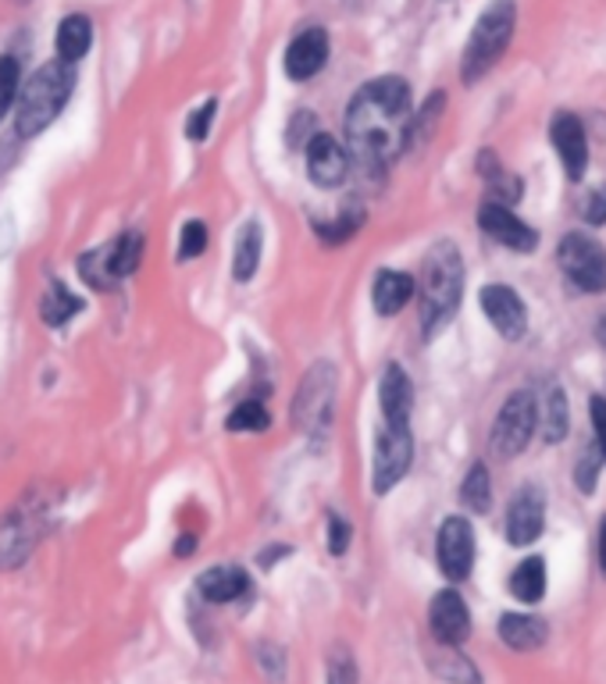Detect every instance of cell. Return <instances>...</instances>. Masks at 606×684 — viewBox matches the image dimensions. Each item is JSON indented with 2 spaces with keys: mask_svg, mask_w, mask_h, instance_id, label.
<instances>
[{
  "mask_svg": "<svg viewBox=\"0 0 606 684\" xmlns=\"http://www.w3.org/2000/svg\"><path fill=\"white\" fill-rule=\"evenodd\" d=\"M346 144L360 172H382L407 147L410 128V86L399 75L364 83L346 108Z\"/></svg>",
  "mask_w": 606,
  "mask_h": 684,
  "instance_id": "6da1fadb",
  "label": "cell"
},
{
  "mask_svg": "<svg viewBox=\"0 0 606 684\" xmlns=\"http://www.w3.org/2000/svg\"><path fill=\"white\" fill-rule=\"evenodd\" d=\"M415 293L421 307V335L424 339H435V335L454 321L460 296H463V261H460L457 242L443 239L424 253Z\"/></svg>",
  "mask_w": 606,
  "mask_h": 684,
  "instance_id": "7a4b0ae2",
  "label": "cell"
},
{
  "mask_svg": "<svg viewBox=\"0 0 606 684\" xmlns=\"http://www.w3.org/2000/svg\"><path fill=\"white\" fill-rule=\"evenodd\" d=\"M72 89H75V64L50 61L44 69H36L33 79L22 83V89H18L15 133L22 139L40 136L44 128L64 111V104L72 100Z\"/></svg>",
  "mask_w": 606,
  "mask_h": 684,
  "instance_id": "3957f363",
  "label": "cell"
},
{
  "mask_svg": "<svg viewBox=\"0 0 606 684\" xmlns=\"http://www.w3.org/2000/svg\"><path fill=\"white\" fill-rule=\"evenodd\" d=\"M514 25H518V4H514V0H493V4L482 11L460 58L463 83L468 86L479 83L482 75L496 69V61L507 54V47L514 40Z\"/></svg>",
  "mask_w": 606,
  "mask_h": 684,
  "instance_id": "277c9868",
  "label": "cell"
},
{
  "mask_svg": "<svg viewBox=\"0 0 606 684\" xmlns=\"http://www.w3.org/2000/svg\"><path fill=\"white\" fill-rule=\"evenodd\" d=\"M415 460V435L410 424H382L375 438V457H371V488L379 496L393 493L396 482L410 471Z\"/></svg>",
  "mask_w": 606,
  "mask_h": 684,
  "instance_id": "5b68a950",
  "label": "cell"
},
{
  "mask_svg": "<svg viewBox=\"0 0 606 684\" xmlns=\"http://www.w3.org/2000/svg\"><path fill=\"white\" fill-rule=\"evenodd\" d=\"M535 435V393H514L496 414L488 446L503 460H514Z\"/></svg>",
  "mask_w": 606,
  "mask_h": 684,
  "instance_id": "8992f818",
  "label": "cell"
},
{
  "mask_svg": "<svg viewBox=\"0 0 606 684\" xmlns=\"http://www.w3.org/2000/svg\"><path fill=\"white\" fill-rule=\"evenodd\" d=\"M557 261H560L564 275L571 278L582 293H603L606 289V250L592 236H582V232L564 236L560 250H557Z\"/></svg>",
  "mask_w": 606,
  "mask_h": 684,
  "instance_id": "52a82bcc",
  "label": "cell"
},
{
  "mask_svg": "<svg viewBox=\"0 0 606 684\" xmlns=\"http://www.w3.org/2000/svg\"><path fill=\"white\" fill-rule=\"evenodd\" d=\"M332 396H335V368L329 360H321V364L307 371L300 393H296V421H300V428L307 432L325 428L332 414Z\"/></svg>",
  "mask_w": 606,
  "mask_h": 684,
  "instance_id": "ba28073f",
  "label": "cell"
},
{
  "mask_svg": "<svg viewBox=\"0 0 606 684\" xmlns=\"http://www.w3.org/2000/svg\"><path fill=\"white\" fill-rule=\"evenodd\" d=\"M44 502L33 499V510H11V518L0 521V567H15L25 560V552L44 532Z\"/></svg>",
  "mask_w": 606,
  "mask_h": 684,
  "instance_id": "9c48e42d",
  "label": "cell"
},
{
  "mask_svg": "<svg viewBox=\"0 0 606 684\" xmlns=\"http://www.w3.org/2000/svg\"><path fill=\"white\" fill-rule=\"evenodd\" d=\"M435 552H440V571L449 581H463L474 567V532L463 518H446L435 538Z\"/></svg>",
  "mask_w": 606,
  "mask_h": 684,
  "instance_id": "30bf717a",
  "label": "cell"
},
{
  "mask_svg": "<svg viewBox=\"0 0 606 684\" xmlns=\"http://www.w3.org/2000/svg\"><path fill=\"white\" fill-rule=\"evenodd\" d=\"M307 175H311V183L321 189L343 186L346 175H350V153L343 150L339 139L314 133L307 139Z\"/></svg>",
  "mask_w": 606,
  "mask_h": 684,
  "instance_id": "8fae6325",
  "label": "cell"
},
{
  "mask_svg": "<svg viewBox=\"0 0 606 684\" xmlns=\"http://www.w3.org/2000/svg\"><path fill=\"white\" fill-rule=\"evenodd\" d=\"M429 624H432V635L440 645H463L471 635V613H468V602L460 599V592L454 588H443L432 596L429 606Z\"/></svg>",
  "mask_w": 606,
  "mask_h": 684,
  "instance_id": "7c38bea8",
  "label": "cell"
},
{
  "mask_svg": "<svg viewBox=\"0 0 606 684\" xmlns=\"http://www.w3.org/2000/svg\"><path fill=\"white\" fill-rule=\"evenodd\" d=\"M546 524V496L543 488L524 485L518 496L510 499L507 510V538L510 546H532V542L543 535Z\"/></svg>",
  "mask_w": 606,
  "mask_h": 684,
  "instance_id": "4fadbf2b",
  "label": "cell"
},
{
  "mask_svg": "<svg viewBox=\"0 0 606 684\" xmlns=\"http://www.w3.org/2000/svg\"><path fill=\"white\" fill-rule=\"evenodd\" d=\"M479 225L485 228L488 239L503 242L507 250H518V253H532L539 247V236L532 225H524L518 214H514L507 203H482L479 211Z\"/></svg>",
  "mask_w": 606,
  "mask_h": 684,
  "instance_id": "5bb4252c",
  "label": "cell"
},
{
  "mask_svg": "<svg viewBox=\"0 0 606 684\" xmlns=\"http://www.w3.org/2000/svg\"><path fill=\"white\" fill-rule=\"evenodd\" d=\"M482 311L485 318L493 321V328L503 335L507 343H518L524 339V332H528V314H524V303H521V296L514 293L510 286H485L482 289Z\"/></svg>",
  "mask_w": 606,
  "mask_h": 684,
  "instance_id": "9a60e30c",
  "label": "cell"
},
{
  "mask_svg": "<svg viewBox=\"0 0 606 684\" xmlns=\"http://www.w3.org/2000/svg\"><path fill=\"white\" fill-rule=\"evenodd\" d=\"M329 33L321 29V25H311V29H304L296 40L286 47V75L293 83H307L314 79V75L329 64Z\"/></svg>",
  "mask_w": 606,
  "mask_h": 684,
  "instance_id": "2e32d148",
  "label": "cell"
},
{
  "mask_svg": "<svg viewBox=\"0 0 606 684\" xmlns=\"http://www.w3.org/2000/svg\"><path fill=\"white\" fill-rule=\"evenodd\" d=\"M549 139H553L557 158L567 167V178H574L578 183V178L585 175V164H589V139H585L582 122H578L571 111H560L549 125Z\"/></svg>",
  "mask_w": 606,
  "mask_h": 684,
  "instance_id": "e0dca14e",
  "label": "cell"
},
{
  "mask_svg": "<svg viewBox=\"0 0 606 684\" xmlns=\"http://www.w3.org/2000/svg\"><path fill=\"white\" fill-rule=\"evenodd\" d=\"M379 403L385 424H410V410H415V385H410L407 371L399 364H389L379 382Z\"/></svg>",
  "mask_w": 606,
  "mask_h": 684,
  "instance_id": "ac0fdd59",
  "label": "cell"
},
{
  "mask_svg": "<svg viewBox=\"0 0 606 684\" xmlns=\"http://www.w3.org/2000/svg\"><path fill=\"white\" fill-rule=\"evenodd\" d=\"M197 592L214 606L236 602L250 592V574L243 571V567H211V571L200 574Z\"/></svg>",
  "mask_w": 606,
  "mask_h": 684,
  "instance_id": "d6986e66",
  "label": "cell"
},
{
  "mask_svg": "<svg viewBox=\"0 0 606 684\" xmlns=\"http://www.w3.org/2000/svg\"><path fill=\"white\" fill-rule=\"evenodd\" d=\"M410 300H415V278L407 271H389V268L379 271L375 286H371V303H375V311L382 318L399 314Z\"/></svg>",
  "mask_w": 606,
  "mask_h": 684,
  "instance_id": "ffe728a7",
  "label": "cell"
},
{
  "mask_svg": "<svg viewBox=\"0 0 606 684\" xmlns=\"http://www.w3.org/2000/svg\"><path fill=\"white\" fill-rule=\"evenodd\" d=\"M567 424H571V414H567V396L557 382L546 385L543 396H535V428H543L546 443H560L567 435Z\"/></svg>",
  "mask_w": 606,
  "mask_h": 684,
  "instance_id": "44dd1931",
  "label": "cell"
},
{
  "mask_svg": "<svg viewBox=\"0 0 606 684\" xmlns=\"http://www.w3.org/2000/svg\"><path fill=\"white\" fill-rule=\"evenodd\" d=\"M94 47V22L86 15H69L61 18L58 33H54V50L58 61L64 64H79L86 58V50Z\"/></svg>",
  "mask_w": 606,
  "mask_h": 684,
  "instance_id": "7402d4cb",
  "label": "cell"
},
{
  "mask_svg": "<svg viewBox=\"0 0 606 684\" xmlns=\"http://www.w3.org/2000/svg\"><path fill=\"white\" fill-rule=\"evenodd\" d=\"M546 621L532 613H503L499 617V638L510 645L514 652H532L546 642Z\"/></svg>",
  "mask_w": 606,
  "mask_h": 684,
  "instance_id": "603a6c76",
  "label": "cell"
},
{
  "mask_svg": "<svg viewBox=\"0 0 606 684\" xmlns=\"http://www.w3.org/2000/svg\"><path fill=\"white\" fill-rule=\"evenodd\" d=\"M139 261H144V232H136V228L125 232L119 239H111L104 247V264H108V275L114 282L133 275Z\"/></svg>",
  "mask_w": 606,
  "mask_h": 684,
  "instance_id": "cb8c5ba5",
  "label": "cell"
},
{
  "mask_svg": "<svg viewBox=\"0 0 606 684\" xmlns=\"http://www.w3.org/2000/svg\"><path fill=\"white\" fill-rule=\"evenodd\" d=\"M261 250H264V232L257 222H247L239 232L236 257H232V278L250 282L257 275V268H261Z\"/></svg>",
  "mask_w": 606,
  "mask_h": 684,
  "instance_id": "d4e9b609",
  "label": "cell"
},
{
  "mask_svg": "<svg viewBox=\"0 0 606 684\" xmlns=\"http://www.w3.org/2000/svg\"><path fill=\"white\" fill-rule=\"evenodd\" d=\"M510 596L518 602L535 606L539 599L546 596V560L543 557H532V560H521L514 567L510 574Z\"/></svg>",
  "mask_w": 606,
  "mask_h": 684,
  "instance_id": "484cf974",
  "label": "cell"
},
{
  "mask_svg": "<svg viewBox=\"0 0 606 684\" xmlns=\"http://www.w3.org/2000/svg\"><path fill=\"white\" fill-rule=\"evenodd\" d=\"M83 311V300L75 296L64 282H54V286L47 289L44 296V303H40V314H44V325L50 328H61V325H69V321Z\"/></svg>",
  "mask_w": 606,
  "mask_h": 684,
  "instance_id": "4316f807",
  "label": "cell"
},
{
  "mask_svg": "<svg viewBox=\"0 0 606 684\" xmlns=\"http://www.w3.org/2000/svg\"><path fill=\"white\" fill-rule=\"evenodd\" d=\"M479 167H482V178L488 183V192H493V203H514L521 197V183L496 161V153L485 150L479 158Z\"/></svg>",
  "mask_w": 606,
  "mask_h": 684,
  "instance_id": "83f0119b",
  "label": "cell"
},
{
  "mask_svg": "<svg viewBox=\"0 0 606 684\" xmlns=\"http://www.w3.org/2000/svg\"><path fill=\"white\" fill-rule=\"evenodd\" d=\"M360 225H364V208H360L357 200H350L339 214L332 217V222H318V225H314V232H318L321 239L329 242V247H335V242L354 239L357 232H360Z\"/></svg>",
  "mask_w": 606,
  "mask_h": 684,
  "instance_id": "f1b7e54d",
  "label": "cell"
},
{
  "mask_svg": "<svg viewBox=\"0 0 606 684\" xmlns=\"http://www.w3.org/2000/svg\"><path fill=\"white\" fill-rule=\"evenodd\" d=\"M460 499L471 513H488V507H493V482H488L485 463H474L468 471V477H463L460 485Z\"/></svg>",
  "mask_w": 606,
  "mask_h": 684,
  "instance_id": "f546056e",
  "label": "cell"
},
{
  "mask_svg": "<svg viewBox=\"0 0 606 684\" xmlns=\"http://www.w3.org/2000/svg\"><path fill=\"white\" fill-rule=\"evenodd\" d=\"M449 652H440L432 660V670L440 677H446L449 684H479L482 677H479V670H474V663L468 660V656H460V652H454V645H446Z\"/></svg>",
  "mask_w": 606,
  "mask_h": 684,
  "instance_id": "4dcf8cb0",
  "label": "cell"
},
{
  "mask_svg": "<svg viewBox=\"0 0 606 684\" xmlns=\"http://www.w3.org/2000/svg\"><path fill=\"white\" fill-rule=\"evenodd\" d=\"M18 89H22V64H18V58L0 54V122H4V114L15 108Z\"/></svg>",
  "mask_w": 606,
  "mask_h": 684,
  "instance_id": "1f68e13d",
  "label": "cell"
},
{
  "mask_svg": "<svg viewBox=\"0 0 606 684\" xmlns=\"http://www.w3.org/2000/svg\"><path fill=\"white\" fill-rule=\"evenodd\" d=\"M268 424H272V418H268V410H264L261 403H253V399H247V403H239V407L228 414L225 428H228V432H264Z\"/></svg>",
  "mask_w": 606,
  "mask_h": 684,
  "instance_id": "d6a6232c",
  "label": "cell"
},
{
  "mask_svg": "<svg viewBox=\"0 0 606 684\" xmlns=\"http://www.w3.org/2000/svg\"><path fill=\"white\" fill-rule=\"evenodd\" d=\"M79 275H83L86 286H94V289H111L114 286V278L108 275V264H104V247L86 250L79 257Z\"/></svg>",
  "mask_w": 606,
  "mask_h": 684,
  "instance_id": "836d02e7",
  "label": "cell"
},
{
  "mask_svg": "<svg viewBox=\"0 0 606 684\" xmlns=\"http://www.w3.org/2000/svg\"><path fill=\"white\" fill-rule=\"evenodd\" d=\"M208 250V225L203 222H186L183 225V239H178V261H193V257H200Z\"/></svg>",
  "mask_w": 606,
  "mask_h": 684,
  "instance_id": "e575fe53",
  "label": "cell"
},
{
  "mask_svg": "<svg viewBox=\"0 0 606 684\" xmlns=\"http://www.w3.org/2000/svg\"><path fill=\"white\" fill-rule=\"evenodd\" d=\"M329 684H357V663L343 645H335L329 656Z\"/></svg>",
  "mask_w": 606,
  "mask_h": 684,
  "instance_id": "d590c367",
  "label": "cell"
},
{
  "mask_svg": "<svg viewBox=\"0 0 606 684\" xmlns=\"http://www.w3.org/2000/svg\"><path fill=\"white\" fill-rule=\"evenodd\" d=\"M318 133V119L311 111H296L293 114V122L286 125V144L293 150H304L307 147V139H311Z\"/></svg>",
  "mask_w": 606,
  "mask_h": 684,
  "instance_id": "8d00e7d4",
  "label": "cell"
},
{
  "mask_svg": "<svg viewBox=\"0 0 606 684\" xmlns=\"http://www.w3.org/2000/svg\"><path fill=\"white\" fill-rule=\"evenodd\" d=\"M214 114H218V100H208V104H200L197 111L189 114V122H186V136L193 139V144H203V139L211 136Z\"/></svg>",
  "mask_w": 606,
  "mask_h": 684,
  "instance_id": "74e56055",
  "label": "cell"
},
{
  "mask_svg": "<svg viewBox=\"0 0 606 684\" xmlns=\"http://www.w3.org/2000/svg\"><path fill=\"white\" fill-rule=\"evenodd\" d=\"M599 463H603V457H599V449H589V453L582 457V463H578V471H574V477H578V488H582V493H592V488H596V477H599Z\"/></svg>",
  "mask_w": 606,
  "mask_h": 684,
  "instance_id": "f35d334b",
  "label": "cell"
},
{
  "mask_svg": "<svg viewBox=\"0 0 606 684\" xmlns=\"http://www.w3.org/2000/svg\"><path fill=\"white\" fill-rule=\"evenodd\" d=\"M350 524H346L339 513H332L329 518V552L332 557H343L346 549H350Z\"/></svg>",
  "mask_w": 606,
  "mask_h": 684,
  "instance_id": "ab89813d",
  "label": "cell"
},
{
  "mask_svg": "<svg viewBox=\"0 0 606 684\" xmlns=\"http://www.w3.org/2000/svg\"><path fill=\"white\" fill-rule=\"evenodd\" d=\"M582 217L589 225H603L606 222V189H592L585 203H582Z\"/></svg>",
  "mask_w": 606,
  "mask_h": 684,
  "instance_id": "60d3db41",
  "label": "cell"
},
{
  "mask_svg": "<svg viewBox=\"0 0 606 684\" xmlns=\"http://www.w3.org/2000/svg\"><path fill=\"white\" fill-rule=\"evenodd\" d=\"M592 424H596V449L606 460V396H592Z\"/></svg>",
  "mask_w": 606,
  "mask_h": 684,
  "instance_id": "b9f144b4",
  "label": "cell"
},
{
  "mask_svg": "<svg viewBox=\"0 0 606 684\" xmlns=\"http://www.w3.org/2000/svg\"><path fill=\"white\" fill-rule=\"evenodd\" d=\"M599 567H603V574H606V518L599 524Z\"/></svg>",
  "mask_w": 606,
  "mask_h": 684,
  "instance_id": "7bdbcfd3",
  "label": "cell"
},
{
  "mask_svg": "<svg viewBox=\"0 0 606 684\" xmlns=\"http://www.w3.org/2000/svg\"><path fill=\"white\" fill-rule=\"evenodd\" d=\"M189 552H193V535H183L175 546V557H189Z\"/></svg>",
  "mask_w": 606,
  "mask_h": 684,
  "instance_id": "ee69618b",
  "label": "cell"
},
{
  "mask_svg": "<svg viewBox=\"0 0 606 684\" xmlns=\"http://www.w3.org/2000/svg\"><path fill=\"white\" fill-rule=\"evenodd\" d=\"M596 339L603 343V350H606V314L599 318V325H596Z\"/></svg>",
  "mask_w": 606,
  "mask_h": 684,
  "instance_id": "f6af8a7d",
  "label": "cell"
}]
</instances>
